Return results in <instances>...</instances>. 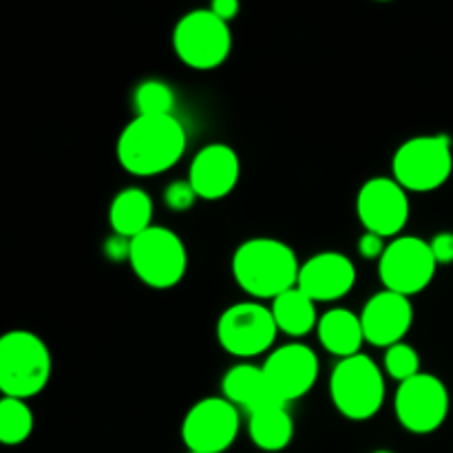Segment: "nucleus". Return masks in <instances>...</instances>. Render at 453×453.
Masks as SVG:
<instances>
[{
    "label": "nucleus",
    "instance_id": "4be33fe9",
    "mask_svg": "<svg viewBox=\"0 0 453 453\" xmlns=\"http://www.w3.org/2000/svg\"><path fill=\"white\" fill-rule=\"evenodd\" d=\"M34 432V411L20 398H0V445H20Z\"/></svg>",
    "mask_w": 453,
    "mask_h": 453
},
{
    "label": "nucleus",
    "instance_id": "2f4dec72",
    "mask_svg": "<svg viewBox=\"0 0 453 453\" xmlns=\"http://www.w3.org/2000/svg\"><path fill=\"white\" fill-rule=\"evenodd\" d=\"M188 453H197V451H188Z\"/></svg>",
    "mask_w": 453,
    "mask_h": 453
},
{
    "label": "nucleus",
    "instance_id": "b1692460",
    "mask_svg": "<svg viewBox=\"0 0 453 453\" xmlns=\"http://www.w3.org/2000/svg\"><path fill=\"white\" fill-rule=\"evenodd\" d=\"M383 370L388 372L389 379L398 380H410L414 379L416 374H420V357L410 343L401 341V343L392 345V348L385 349L383 358Z\"/></svg>",
    "mask_w": 453,
    "mask_h": 453
},
{
    "label": "nucleus",
    "instance_id": "bb28decb",
    "mask_svg": "<svg viewBox=\"0 0 453 453\" xmlns=\"http://www.w3.org/2000/svg\"><path fill=\"white\" fill-rule=\"evenodd\" d=\"M429 248L434 252V259L438 265H451L453 264V233H438L429 242Z\"/></svg>",
    "mask_w": 453,
    "mask_h": 453
},
{
    "label": "nucleus",
    "instance_id": "6ab92c4d",
    "mask_svg": "<svg viewBox=\"0 0 453 453\" xmlns=\"http://www.w3.org/2000/svg\"><path fill=\"white\" fill-rule=\"evenodd\" d=\"M109 224L115 234L137 237L153 226V199L142 188H124L109 206Z\"/></svg>",
    "mask_w": 453,
    "mask_h": 453
},
{
    "label": "nucleus",
    "instance_id": "cd10ccee",
    "mask_svg": "<svg viewBox=\"0 0 453 453\" xmlns=\"http://www.w3.org/2000/svg\"><path fill=\"white\" fill-rule=\"evenodd\" d=\"M385 237L376 233H363L358 239V252H361L363 259H380L385 252Z\"/></svg>",
    "mask_w": 453,
    "mask_h": 453
},
{
    "label": "nucleus",
    "instance_id": "2eb2a0df",
    "mask_svg": "<svg viewBox=\"0 0 453 453\" xmlns=\"http://www.w3.org/2000/svg\"><path fill=\"white\" fill-rule=\"evenodd\" d=\"M414 323V305L410 296L380 290L372 296L361 312L363 334L376 348H392L405 339Z\"/></svg>",
    "mask_w": 453,
    "mask_h": 453
},
{
    "label": "nucleus",
    "instance_id": "c756f323",
    "mask_svg": "<svg viewBox=\"0 0 453 453\" xmlns=\"http://www.w3.org/2000/svg\"><path fill=\"white\" fill-rule=\"evenodd\" d=\"M374 453H394V451H388V449H379V451H374Z\"/></svg>",
    "mask_w": 453,
    "mask_h": 453
},
{
    "label": "nucleus",
    "instance_id": "f8f14e48",
    "mask_svg": "<svg viewBox=\"0 0 453 453\" xmlns=\"http://www.w3.org/2000/svg\"><path fill=\"white\" fill-rule=\"evenodd\" d=\"M357 215L367 233L394 239L410 221V195L394 177H372L357 195Z\"/></svg>",
    "mask_w": 453,
    "mask_h": 453
},
{
    "label": "nucleus",
    "instance_id": "4468645a",
    "mask_svg": "<svg viewBox=\"0 0 453 453\" xmlns=\"http://www.w3.org/2000/svg\"><path fill=\"white\" fill-rule=\"evenodd\" d=\"M299 290H303L314 303H332L349 292L357 286V265L352 264L348 255L336 250L319 252L301 264Z\"/></svg>",
    "mask_w": 453,
    "mask_h": 453
},
{
    "label": "nucleus",
    "instance_id": "f03ea898",
    "mask_svg": "<svg viewBox=\"0 0 453 453\" xmlns=\"http://www.w3.org/2000/svg\"><path fill=\"white\" fill-rule=\"evenodd\" d=\"M230 270L237 286L252 299H277L296 286L301 264L281 239L252 237L239 243Z\"/></svg>",
    "mask_w": 453,
    "mask_h": 453
},
{
    "label": "nucleus",
    "instance_id": "7c9ffc66",
    "mask_svg": "<svg viewBox=\"0 0 453 453\" xmlns=\"http://www.w3.org/2000/svg\"><path fill=\"white\" fill-rule=\"evenodd\" d=\"M380 3H388V0H380Z\"/></svg>",
    "mask_w": 453,
    "mask_h": 453
},
{
    "label": "nucleus",
    "instance_id": "39448f33",
    "mask_svg": "<svg viewBox=\"0 0 453 453\" xmlns=\"http://www.w3.org/2000/svg\"><path fill=\"white\" fill-rule=\"evenodd\" d=\"M128 265L144 286L153 290H171L184 279L188 252L180 234L166 226H150L131 239Z\"/></svg>",
    "mask_w": 453,
    "mask_h": 453
},
{
    "label": "nucleus",
    "instance_id": "412c9836",
    "mask_svg": "<svg viewBox=\"0 0 453 453\" xmlns=\"http://www.w3.org/2000/svg\"><path fill=\"white\" fill-rule=\"evenodd\" d=\"M248 434L261 451L286 449L295 436V420L288 411V405L264 407L248 414Z\"/></svg>",
    "mask_w": 453,
    "mask_h": 453
},
{
    "label": "nucleus",
    "instance_id": "7ed1b4c3",
    "mask_svg": "<svg viewBox=\"0 0 453 453\" xmlns=\"http://www.w3.org/2000/svg\"><path fill=\"white\" fill-rule=\"evenodd\" d=\"M53 361L47 343L27 330L0 336V392L9 398H34L51 379Z\"/></svg>",
    "mask_w": 453,
    "mask_h": 453
},
{
    "label": "nucleus",
    "instance_id": "a211bd4d",
    "mask_svg": "<svg viewBox=\"0 0 453 453\" xmlns=\"http://www.w3.org/2000/svg\"><path fill=\"white\" fill-rule=\"evenodd\" d=\"M317 336L321 348L339 361L361 354L363 343H365L361 314H354L348 308L327 310L323 317H319Z\"/></svg>",
    "mask_w": 453,
    "mask_h": 453
},
{
    "label": "nucleus",
    "instance_id": "aec40b11",
    "mask_svg": "<svg viewBox=\"0 0 453 453\" xmlns=\"http://www.w3.org/2000/svg\"><path fill=\"white\" fill-rule=\"evenodd\" d=\"M270 310H273L279 332L290 339H303L310 332L317 330V303L303 290H299V286L290 288L277 299H273Z\"/></svg>",
    "mask_w": 453,
    "mask_h": 453
},
{
    "label": "nucleus",
    "instance_id": "9b49d317",
    "mask_svg": "<svg viewBox=\"0 0 453 453\" xmlns=\"http://www.w3.org/2000/svg\"><path fill=\"white\" fill-rule=\"evenodd\" d=\"M239 407L224 396H208L195 403L181 423V441L188 451L221 453L239 436Z\"/></svg>",
    "mask_w": 453,
    "mask_h": 453
},
{
    "label": "nucleus",
    "instance_id": "f3484780",
    "mask_svg": "<svg viewBox=\"0 0 453 453\" xmlns=\"http://www.w3.org/2000/svg\"><path fill=\"white\" fill-rule=\"evenodd\" d=\"M221 396L228 398L234 407L246 410L248 414L264 410V407L286 405L270 388L264 367H257L252 363H239L226 372L221 379Z\"/></svg>",
    "mask_w": 453,
    "mask_h": 453
},
{
    "label": "nucleus",
    "instance_id": "393cba45",
    "mask_svg": "<svg viewBox=\"0 0 453 453\" xmlns=\"http://www.w3.org/2000/svg\"><path fill=\"white\" fill-rule=\"evenodd\" d=\"M197 193L193 190L190 181H171V184L164 188V203H166L168 211L173 212H186L195 206L197 202Z\"/></svg>",
    "mask_w": 453,
    "mask_h": 453
},
{
    "label": "nucleus",
    "instance_id": "9d476101",
    "mask_svg": "<svg viewBox=\"0 0 453 453\" xmlns=\"http://www.w3.org/2000/svg\"><path fill=\"white\" fill-rule=\"evenodd\" d=\"M394 411L401 427L425 436L441 429L449 416V392L438 376L420 372L414 379L398 383Z\"/></svg>",
    "mask_w": 453,
    "mask_h": 453
},
{
    "label": "nucleus",
    "instance_id": "423d86ee",
    "mask_svg": "<svg viewBox=\"0 0 453 453\" xmlns=\"http://www.w3.org/2000/svg\"><path fill=\"white\" fill-rule=\"evenodd\" d=\"M453 173L451 140L447 135H418L403 142L392 159V175L407 193H432Z\"/></svg>",
    "mask_w": 453,
    "mask_h": 453
},
{
    "label": "nucleus",
    "instance_id": "f257e3e1",
    "mask_svg": "<svg viewBox=\"0 0 453 453\" xmlns=\"http://www.w3.org/2000/svg\"><path fill=\"white\" fill-rule=\"evenodd\" d=\"M186 142V128L175 115H135L119 133L115 155L131 175L153 177L180 164Z\"/></svg>",
    "mask_w": 453,
    "mask_h": 453
},
{
    "label": "nucleus",
    "instance_id": "a878e982",
    "mask_svg": "<svg viewBox=\"0 0 453 453\" xmlns=\"http://www.w3.org/2000/svg\"><path fill=\"white\" fill-rule=\"evenodd\" d=\"M104 257L109 261H113V264L128 261L131 259V239L113 233L104 243Z\"/></svg>",
    "mask_w": 453,
    "mask_h": 453
},
{
    "label": "nucleus",
    "instance_id": "6e6552de",
    "mask_svg": "<svg viewBox=\"0 0 453 453\" xmlns=\"http://www.w3.org/2000/svg\"><path fill=\"white\" fill-rule=\"evenodd\" d=\"M279 327L273 310L259 301H242L221 312L217 321V341L224 352L237 358H255L274 345Z\"/></svg>",
    "mask_w": 453,
    "mask_h": 453
},
{
    "label": "nucleus",
    "instance_id": "1a4fd4ad",
    "mask_svg": "<svg viewBox=\"0 0 453 453\" xmlns=\"http://www.w3.org/2000/svg\"><path fill=\"white\" fill-rule=\"evenodd\" d=\"M438 264L429 242L405 234L394 237L379 259V277L385 290L398 292L403 296H414L423 292L436 277Z\"/></svg>",
    "mask_w": 453,
    "mask_h": 453
},
{
    "label": "nucleus",
    "instance_id": "0eeeda50",
    "mask_svg": "<svg viewBox=\"0 0 453 453\" xmlns=\"http://www.w3.org/2000/svg\"><path fill=\"white\" fill-rule=\"evenodd\" d=\"M173 49L190 69L211 71L228 60L233 34L228 22L217 18L211 9H195L175 25Z\"/></svg>",
    "mask_w": 453,
    "mask_h": 453
},
{
    "label": "nucleus",
    "instance_id": "5701e85b",
    "mask_svg": "<svg viewBox=\"0 0 453 453\" xmlns=\"http://www.w3.org/2000/svg\"><path fill=\"white\" fill-rule=\"evenodd\" d=\"M175 91L171 84L162 82V80H144L135 87L133 93V106H135V115H149V118H157V115H175Z\"/></svg>",
    "mask_w": 453,
    "mask_h": 453
},
{
    "label": "nucleus",
    "instance_id": "c85d7f7f",
    "mask_svg": "<svg viewBox=\"0 0 453 453\" xmlns=\"http://www.w3.org/2000/svg\"><path fill=\"white\" fill-rule=\"evenodd\" d=\"M208 9L224 22H230L239 13V0H211Z\"/></svg>",
    "mask_w": 453,
    "mask_h": 453
},
{
    "label": "nucleus",
    "instance_id": "ddd939ff",
    "mask_svg": "<svg viewBox=\"0 0 453 453\" xmlns=\"http://www.w3.org/2000/svg\"><path fill=\"white\" fill-rule=\"evenodd\" d=\"M264 374L270 388L283 403L303 398L319 379V357L312 348L303 343H286L273 349L265 358Z\"/></svg>",
    "mask_w": 453,
    "mask_h": 453
},
{
    "label": "nucleus",
    "instance_id": "dca6fc26",
    "mask_svg": "<svg viewBox=\"0 0 453 453\" xmlns=\"http://www.w3.org/2000/svg\"><path fill=\"white\" fill-rule=\"evenodd\" d=\"M239 175H242V162H239V155L234 153L233 146L215 142V144H206L195 153L188 171V181L199 199L217 202V199H224L233 193Z\"/></svg>",
    "mask_w": 453,
    "mask_h": 453
},
{
    "label": "nucleus",
    "instance_id": "20e7f679",
    "mask_svg": "<svg viewBox=\"0 0 453 453\" xmlns=\"http://www.w3.org/2000/svg\"><path fill=\"white\" fill-rule=\"evenodd\" d=\"M330 396L349 420H370L385 403V374L367 354L341 358L330 376Z\"/></svg>",
    "mask_w": 453,
    "mask_h": 453
}]
</instances>
